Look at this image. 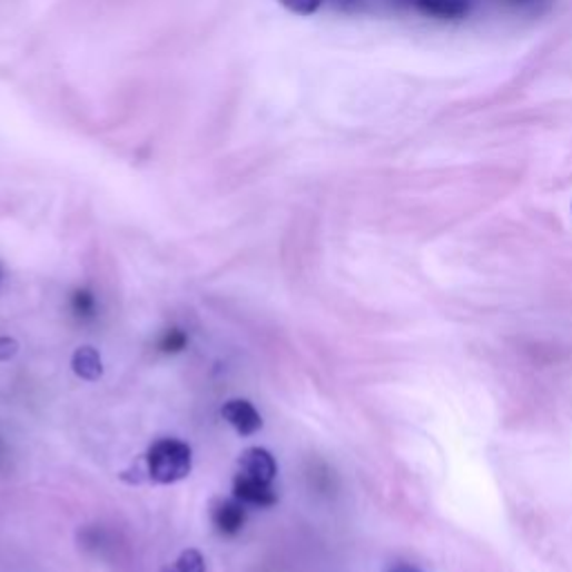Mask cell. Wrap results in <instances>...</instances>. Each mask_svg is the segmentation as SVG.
Listing matches in <instances>:
<instances>
[{
	"instance_id": "3957f363",
	"label": "cell",
	"mask_w": 572,
	"mask_h": 572,
	"mask_svg": "<svg viewBox=\"0 0 572 572\" xmlns=\"http://www.w3.org/2000/svg\"><path fill=\"white\" fill-rule=\"evenodd\" d=\"M233 492L235 499H239L246 505H257V507H270L277 503V494L270 487V483L237 474L235 483H233Z\"/></svg>"
},
{
	"instance_id": "52a82bcc",
	"label": "cell",
	"mask_w": 572,
	"mask_h": 572,
	"mask_svg": "<svg viewBox=\"0 0 572 572\" xmlns=\"http://www.w3.org/2000/svg\"><path fill=\"white\" fill-rule=\"evenodd\" d=\"M72 369L79 378L88 381V383H95L103 376V363H101V356L95 347H79L72 356Z\"/></svg>"
},
{
	"instance_id": "5b68a950",
	"label": "cell",
	"mask_w": 572,
	"mask_h": 572,
	"mask_svg": "<svg viewBox=\"0 0 572 572\" xmlns=\"http://www.w3.org/2000/svg\"><path fill=\"white\" fill-rule=\"evenodd\" d=\"M239 474L264 481V483H270L277 474V465H275L273 454L264 447H248L239 456Z\"/></svg>"
},
{
	"instance_id": "30bf717a",
	"label": "cell",
	"mask_w": 572,
	"mask_h": 572,
	"mask_svg": "<svg viewBox=\"0 0 572 572\" xmlns=\"http://www.w3.org/2000/svg\"><path fill=\"white\" fill-rule=\"evenodd\" d=\"M72 312L79 318H92L97 312V298L88 289H79L72 296Z\"/></svg>"
},
{
	"instance_id": "ba28073f",
	"label": "cell",
	"mask_w": 572,
	"mask_h": 572,
	"mask_svg": "<svg viewBox=\"0 0 572 572\" xmlns=\"http://www.w3.org/2000/svg\"><path fill=\"white\" fill-rule=\"evenodd\" d=\"M170 572H206V563L199 550L188 548L179 554V559L172 563Z\"/></svg>"
},
{
	"instance_id": "5bb4252c",
	"label": "cell",
	"mask_w": 572,
	"mask_h": 572,
	"mask_svg": "<svg viewBox=\"0 0 572 572\" xmlns=\"http://www.w3.org/2000/svg\"><path fill=\"white\" fill-rule=\"evenodd\" d=\"M385 572H423V570H418V568H414L410 563H392Z\"/></svg>"
},
{
	"instance_id": "9c48e42d",
	"label": "cell",
	"mask_w": 572,
	"mask_h": 572,
	"mask_svg": "<svg viewBox=\"0 0 572 572\" xmlns=\"http://www.w3.org/2000/svg\"><path fill=\"white\" fill-rule=\"evenodd\" d=\"M186 345H188V336H186V332H181V329L172 327V329H168V332L159 338L157 349H159V352H164V354H179V352H184V349H186Z\"/></svg>"
},
{
	"instance_id": "277c9868",
	"label": "cell",
	"mask_w": 572,
	"mask_h": 572,
	"mask_svg": "<svg viewBox=\"0 0 572 572\" xmlns=\"http://www.w3.org/2000/svg\"><path fill=\"white\" fill-rule=\"evenodd\" d=\"M244 519H246V512L239 499L217 501L210 510V521L215 530L224 536H235L244 527Z\"/></svg>"
},
{
	"instance_id": "8fae6325",
	"label": "cell",
	"mask_w": 572,
	"mask_h": 572,
	"mask_svg": "<svg viewBox=\"0 0 572 572\" xmlns=\"http://www.w3.org/2000/svg\"><path fill=\"white\" fill-rule=\"evenodd\" d=\"M277 3H279L284 10H289L292 14L312 17V14H316V12L320 10L323 0H277Z\"/></svg>"
},
{
	"instance_id": "6da1fadb",
	"label": "cell",
	"mask_w": 572,
	"mask_h": 572,
	"mask_svg": "<svg viewBox=\"0 0 572 572\" xmlns=\"http://www.w3.org/2000/svg\"><path fill=\"white\" fill-rule=\"evenodd\" d=\"M148 474L157 483H177L193 470V452L184 441L161 438L148 450Z\"/></svg>"
},
{
	"instance_id": "7c38bea8",
	"label": "cell",
	"mask_w": 572,
	"mask_h": 572,
	"mask_svg": "<svg viewBox=\"0 0 572 572\" xmlns=\"http://www.w3.org/2000/svg\"><path fill=\"white\" fill-rule=\"evenodd\" d=\"M19 354V343L14 338H0V363H8Z\"/></svg>"
},
{
	"instance_id": "8992f818",
	"label": "cell",
	"mask_w": 572,
	"mask_h": 572,
	"mask_svg": "<svg viewBox=\"0 0 572 572\" xmlns=\"http://www.w3.org/2000/svg\"><path fill=\"white\" fill-rule=\"evenodd\" d=\"M414 6L438 21H461L470 14L472 0H414Z\"/></svg>"
},
{
	"instance_id": "4fadbf2b",
	"label": "cell",
	"mask_w": 572,
	"mask_h": 572,
	"mask_svg": "<svg viewBox=\"0 0 572 572\" xmlns=\"http://www.w3.org/2000/svg\"><path fill=\"white\" fill-rule=\"evenodd\" d=\"M363 3H365V0H334V6H336V8H341V10H347V12H352V10H358Z\"/></svg>"
},
{
	"instance_id": "9a60e30c",
	"label": "cell",
	"mask_w": 572,
	"mask_h": 572,
	"mask_svg": "<svg viewBox=\"0 0 572 572\" xmlns=\"http://www.w3.org/2000/svg\"><path fill=\"white\" fill-rule=\"evenodd\" d=\"M507 3H512V6H530V3H534V0H507Z\"/></svg>"
},
{
	"instance_id": "7a4b0ae2",
	"label": "cell",
	"mask_w": 572,
	"mask_h": 572,
	"mask_svg": "<svg viewBox=\"0 0 572 572\" xmlns=\"http://www.w3.org/2000/svg\"><path fill=\"white\" fill-rule=\"evenodd\" d=\"M224 421L239 434V436H253L262 427L259 412L244 398H233L221 407Z\"/></svg>"
}]
</instances>
